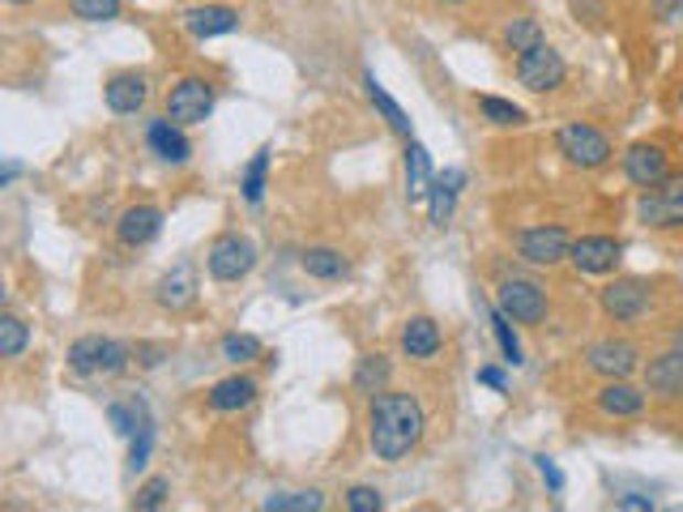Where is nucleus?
Here are the masks:
<instances>
[{"instance_id":"393cba45","label":"nucleus","mask_w":683,"mask_h":512,"mask_svg":"<svg viewBox=\"0 0 683 512\" xmlns=\"http://www.w3.org/2000/svg\"><path fill=\"white\" fill-rule=\"evenodd\" d=\"M363 86H367V98H372V107L385 116V125L397 132V137H410V120H406V111L393 103V95L376 82V73H363Z\"/></svg>"},{"instance_id":"79ce46f5","label":"nucleus","mask_w":683,"mask_h":512,"mask_svg":"<svg viewBox=\"0 0 683 512\" xmlns=\"http://www.w3.org/2000/svg\"><path fill=\"white\" fill-rule=\"evenodd\" d=\"M653 9L666 18V13H675V9H683V0H653Z\"/></svg>"},{"instance_id":"4468645a","label":"nucleus","mask_w":683,"mask_h":512,"mask_svg":"<svg viewBox=\"0 0 683 512\" xmlns=\"http://www.w3.org/2000/svg\"><path fill=\"white\" fill-rule=\"evenodd\" d=\"M150 98V82L141 73H116L103 82V103L116 111V116H137Z\"/></svg>"},{"instance_id":"39448f33","label":"nucleus","mask_w":683,"mask_h":512,"mask_svg":"<svg viewBox=\"0 0 683 512\" xmlns=\"http://www.w3.org/2000/svg\"><path fill=\"white\" fill-rule=\"evenodd\" d=\"M564 77H568V64H564V56L555 52L547 39H543L538 47H530V52H521L517 56V82L525 90H534V95H552V90H559Z\"/></svg>"},{"instance_id":"72a5a7b5","label":"nucleus","mask_w":683,"mask_h":512,"mask_svg":"<svg viewBox=\"0 0 683 512\" xmlns=\"http://www.w3.org/2000/svg\"><path fill=\"white\" fill-rule=\"evenodd\" d=\"M223 359L235 363V367H239V363H257L260 342L253 333H227V338H223Z\"/></svg>"},{"instance_id":"58836bf2","label":"nucleus","mask_w":683,"mask_h":512,"mask_svg":"<svg viewBox=\"0 0 683 512\" xmlns=\"http://www.w3.org/2000/svg\"><path fill=\"white\" fill-rule=\"evenodd\" d=\"M534 461H538V474H543V482H547L555 495H559V491H564V474H559V466H555L552 457H534Z\"/></svg>"},{"instance_id":"e433bc0d","label":"nucleus","mask_w":683,"mask_h":512,"mask_svg":"<svg viewBox=\"0 0 683 512\" xmlns=\"http://www.w3.org/2000/svg\"><path fill=\"white\" fill-rule=\"evenodd\" d=\"M167 491H171V482L167 479H150L141 491H137V500H132V509H141V512H154V509H163L167 504Z\"/></svg>"},{"instance_id":"2eb2a0df","label":"nucleus","mask_w":683,"mask_h":512,"mask_svg":"<svg viewBox=\"0 0 683 512\" xmlns=\"http://www.w3.org/2000/svg\"><path fill=\"white\" fill-rule=\"evenodd\" d=\"M159 231H163V210L159 205H132V210L120 214V223H116V239L125 248H146Z\"/></svg>"},{"instance_id":"f8f14e48","label":"nucleus","mask_w":683,"mask_h":512,"mask_svg":"<svg viewBox=\"0 0 683 512\" xmlns=\"http://www.w3.org/2000/svg\"><path fill=\"white\" fill-rule=\"evenodd\" d=\"M568 248H573V239H568L564 226H530V231L517 235V253L530 265H547L552 269L559 260H568Z\"/></svg>"},{"instance_id":"c9c22d12","label":"nucleus","mask_w":683,"mask_h":512,"mask_svg":"<svg viewBox=\"0 0 683 512\" xmlns=\"http://www.w3.org/2000/svg\"><path fill=\"white\" fill-rule=\"evenodd\" d=\"M68 9L82 22H116L120 18V0H68Z\"/></svg>"},{"instance_id":"0eeeda50","label":"nucleus","mask_w":683,"mask_h":512,"mask_svg":"<svg viewBox=\"0 0 683 512\" xmlns=\"http://www.w3.org/2000/svg\"><path fill=\"white\" fill-rule=\"evenodd\" d=\"M495 308L513 324H538L547 317V290L530 278H504L495 290Z\"/></svg>"},{"instance_id":"bb28decb","label":"nucleus","mask_w":683,"mask_h":512,"mask_svg":"<svg viewBox=\"0 0 683 512\" xmlns=\"http://www.w3.org/2000/svg\"><path fill=\"white\" fill-rule=\"evenodd\" d=\"M393 381V363L385 359V354H363L355 363V388L359 393H381V388H389Z\"/></svg>"},{"instance_id":"9d476101","label":"nucleus","mask_w":683,"mask_h":512,"mask_svg":"<svg viewBox=\"0 0 683 512\" xmlns=\"http://www.w3.org/2000/svg\"><path fill=\"white\" fill-rule=\"evenodd\" d=\"M586 367L607 376V381H628L637 367H641V351L623 338H607V342H594L586 351Z\"/></svg>"},{"instance_id":"f03ea898","label":"nucleus","mask_w":683,"mask_h":512,"mask_svg":"<svg viewBox=\"0 0 683 512\" xmlns=\"http://www.w3.org/2000/svg\"><path fill=\"white\" fill-rule=\"evenodd\" d=\"M555 150L564 154L568 167H581V171H598V167H607L611 154H616V146H611V137L602 132V128L594 125H564L555 132Z\"/></svg>"},{"instance_id":"20e7f679","label":"nucleus","mask_w":683,"mask_h":512,"mask_svg":"<svg viewBox=\"0 0 683 512\" xmlns=\"http://www.w3.org/2000/svg\"><path fill=\"white\" fill-rule=\"evenodd\" d=\"M637 218L645 226H653V231H675V226H683V171H671L662 184L641 189Z\"/></svg>"},{"instance_id":"4be33fe9","label":"nucleus","mask_w":683,"mask_h":512,"mask_svg":"<svg viewBox=\"0 0 683 512\" xmlns=\"http://www.w3.org/2000/svg\"><path fill=\"white\" fill-rule=\"evenodd\" d=\"M440 324L431 317H410L406 320V329H402V351L410 354V359H431V354L440 351Z\"/></svg>"},{"instance_id":"6ab92c4d","label":"nucleus","mask_w":683,"mask_h":512,"mask_svg":"<svg viewBox=\"0 0 683 512\" xmlns=\"http://www.w3.org/2000/svg\"><path fill=\"white\" fill-rule=\"evenodd\" d=\"M146 141H150V150H154V154H159L163 162H175V167H180V162L193 159V141L180 132V125H175L171 116L154 120V125H150V132H146Z\"/></svg>"},{"instance_id":"a878e982","label":"nucleus","mask_w":683,"mask_h":512,"mask_svg":"<svg viewBox=\"0 0 683 512\" xmlns=\"http://www.w3.org/2000/svg\"><path fill=\"white\" fill-rule=\"evenodd\" d=\"M431 159H427V150L419 146V141H410L406 146V196L410 201H419V196H427L431 192Z\"/></svg>"},{"instance_id":"f257e3e1","label":"nucleus","mask_w":683,"mask_h":512,"mask_svg":"<svg viewBox=\"0 0 683 512\" xmlns=\"http://www.w3.org/2000/svg\"><path fill=\"white\" fill-rule=\"evenodd\" d=\"M427 415L419 406L415 393H393V388H381L367 406V440H372V452L381 461H402L410 457L419 440H424Z\"/></svg>"},{"instance_id":"c85d7f7f","label":"nucleus","mask_w":683,"mask_h":512,"mask_svg":"<svg viewBox=\"0 0 683 512\" xmlns=\"http://www.w3.org/2000/svg\"><path fill=\"white\" fill-rule=\"evenodd\" d=\"M479 111H483V120L495 128H517L525 125V111H521L517 103H509V98H495V95H479Z\"/></svg>"},{"instance_id":"f704fd0d","label":"nucleus","mask_w":683,"mask_h":512,"mask_svg":"<svg viewBox=\"0 0 683 512\" xmlns=\"http://www.w3.org/2000/svg\"><path fill=\"white\" fill-rule=\"evenodd\" d=\"M491 333H495V342H500L504 359L517 367V363H521V342H517V333H513V320L504 317L500 308H491Z\"/></svg>"},{"instance_id":"dca6fc26","label":"nucleus","mask_w":683,"mask_h":512,"mask_svg":"<svg viewBox=\"0 0 683 512\" xmlns=\"http://www.w3.org/2000/svg\"><path fill=\"white\" fill-rule=\"evenodd\" d=\"M645 388H650L653 397H683V351H671L650 359V367H645Z\"/></svg>"},{"instance_id":"a18cd8bd","label":"nucleus","mask_w":683,"mask_h":512,"mask_svg":"<svg viewBox=\"0 0 683 512\" xmlns=\"http://www.w3.org/2000/svg\"><path fill=\"white\" fill-rule=\"evenodd\" d=\"M4 4H26V0H4Z\"/></svg>"},{"instance_id":"7c9ffc66","label":"nucleus","mask_w":683,"mask_h":512,"mask_svg":"<svg viewBox=\"0 0 683 512\" xmlns=\"http://www.w3.org/2000/svg\"><path fill=\"white\" fill-rule=\"evenodd\" d=\"M543 43V26L534 22V18H513L509 26H504V47L509 52H530V47H538Z\"/></svg>"},{"instance_id":"c756f323","label":"nucleus","mask_w":683,"mask_h":512,"mask_svg":"<svg viewBox=\"0 0 683 512\" xmlns=\"http://www.w3.org/2000/svg\"><path fill=\"white\" fill-rule=\"evenodd\" d=\"M26 342H31L26 320L4 312V317H0V359H18V354L26 351Z\"/></svg>"},{"instance_id":"c03bdc74","label":"nucleus","mask_w":683,"mask_h":512,"mask_svg":"<svg viewBox=\"0 0 683 512\" xmlns=\"http://www.w3.org/2000/svg\"><path fill=\"white\" fill-rule=\"evenodd\" d=\"M440 4H466V0H440Z\"/></svg>"},{"instance_id":"f3484780","label":"nucleus","mask_w":683,"mask_h":512,"mask_svg":"<svg viewBox=\"0 0 683 512\" xmlns=\"http://www.w3.org/2000/svg\"><path fill=\"white\" fill-rule=\"evenodd\" d=\"M184 26H189V34H196V39L231 34V31H239V9H231V4H196V9L184 13Z\"/></svg>"},{"instance_id":"1a4fd4ad","label":"nucleus","mask_w":683,"mask_h":512,"mask_svg":"<svg viewBox=\"0 0 683 512\" xmlns=\"http://www.w3.org/2000/svg\"><path fill=\"white\" fill-rule=\"evenodd\" d=\"M598 303L616 324H628V320H641L650 312V287L641 278H616L598 290Z\"/></svg>"},{"instance_id":"5701e85b","label":"nucleus","mask_w":683,"mask_h":512,"mask_svg":"<svg viewBox=\"0 0 683 512\" xmlns=\"http://www.w3.org/2000/svg\"><path fill=\"white\" fill-rule=\"evenodd\" d=\"M461 184H466V171H457V167L440 171V175L431 180V223L436 226H445L449 218H453V205H457Z\"/></svg>"},{"instance_id":"37998d69","label":"nucleus","mask_w":683,"mask_h":512,"mask_svg":"<svg viewBox=\"0 0 683 512\" xmlns=\"http://www.w3.org/2000/svg\"><path fill=\"white\" fill-rule=\"evenodd\" d=\"M671 346H675V351H683V324L675 329V333H671Z\"/></svg>"},{"instance_id":"2f4dec72","label":"nucleus","mask_w":683,"mask_h":512,"mask_svg":"<svg viewBox=\"0 0 683 512\" xmlns=\"http://www.w3.org/2000/svg\"><path fill=\"white\" fill-rule=\"evenodd\" d=\"M265 171H269V150H257L253 162L244 167V201L248 205H260V196H265Z\"/></svg>"},{"instance_id":"ddd939ff","label":"nucleus","mask_w":683,"mask_h":512,"mask_svg":"<svg viewBox=\"0 0 683 512\" xmlns=\"http://www.w3.org/2000/svg\"><path fill=\"white\" fill-rule=\"evenodd\" d=\"M623 175H628V184H637V189H653V184H662V180L671 175L666 150H662V146H653V141L632 146V150L623 154Z\"/></svg>"},{"instance_id":"7ed1b4c3","label":"nucleus","mask_w":683,"mask_h":512,"mask_svg":"<svg viewBox=\"0 0 683 512\" xmlns=\"http://www.w3.org/2000/svg\"><path fill=\"white\" fill-rule=\"evenodd\" d=\"M132 351L125 342H116V338H77L73 346H68V367L77 372V376H120L125 367H129Z\"/></svg>"},{"instance_id":"a19ab883","label":"nucleus","mask_w":683,"mask_h":512,"mask_svg":"<svg viewBox=\"0 0 683 512\" xmlns=\"http://www.w3.org/2000/svg\"><path fill=\"white\" fill-rule=\"evenodd\" d=\"M616 509L650 512V509H653V500H650V495H616Z\"/></svg>"},{"instance_id":"4c0bfd02","label":"nucleus","mask_w":683,"mask_h":512,"mask_svg":"<svg viewBox=\"0 0 683 512\" xmlns=\"http://www.w3.org/2000/svg\"><path fill=\"white\" fill-rule=\"evenodd\" d=\"M346 509L351 512H381L385 509V500H381V491H376V487H363V482H359V487L346 491Z\"/></svg>"},{"instance_id":"cd10ccee","label":"nucleus","mask_w":683,"mask_h":512,"mask_svg":"<svg viewBox=\"0 0 683 512\" xmlns=\"http://www.w3.org/2000/svg\"><path fill=\"white\" fill-rule=\"evenodd\" d=\"M265 512H321L326 509V495L321 491H274L265 495Z\"/></svg>"},{"instance_id":"aec40b11","label":"nucleus","mask_w":683,"mask_h":512,"mask_svg":"<svg viewBox=\"0 0 683 512\" xmlns=\"http://www.w3.org/2000/svg\"><path fill=\"white\" fill-rule=\"evenodd\" d=\"M154 299L163 303L167 312H184L196 303V269L193 265H175L171 274H163V282L154 290Z\"/></svg>"},{"instance_id":"423d86ee","label":"nucleus","mask_w":683,"mask_h":512,"mask_svg":"<svg viewBox=\"0 0 683 512\" xmlns=\"http://www.w3.org/2000/svg\"><path fill=\"white\" fill-rule=\"evenodd\" d=\"M210 111H214V82H205V77H180L167 90V116L180 128L205 125Z\"/></svg>"},{"instance_id":"a211bd4d","label":"nucleus","mask_w":683,"mask_h":512,"mask_svg":"<svg viewBox=\"0 0 683 512\" xmlns=\"http://www.w3.org/2000/svg\"><path fill=\"white\" fill-rule=\"evenodd\" d=\"M598 410L611 418H637L645 415V388L628 381H607L598 388Z\"/></svg>"},{"instance_id":"6e6552de","label":"nucleus","mask_w":683,"mask_h":512,"mask_svg":"<svg viewBox=\"0 0 683 512\" xmlns=\"http://www.w3.org/2000/svg\"><path fill=\"white\" fill-rule=\"evenodd\" d=\"M205 269L218 282H239L257 269V244L244 235H223V239H214V248L205 256Z\"/></svg>"},{"instance_id":"ea45409f","label":"nucleus","mask_w":683,"mask_h":512,"mask_svg":"<svg viewBox=\"0 0 683 512\" xmlns=\"http://www.w3.org/2000/svg\"><path fill=\"white\" fill-rule=\"evenodd\" d=\"M479 381L488 384V388H495V393H509V381H504L500 367H479Z\"/></svg>"},{"instance_id":"49530a36","label":"nucleus","mask_w":683,"mask_h":512,"mask_svg":"<svg viewBox=\"0 0 683 512\" xmlns=\"http://www.w3.org/2000/svg\"><path fill=\"white\" fill-rule=\"evenodd\" d=\"M680 107H683V90H680Z\"/></svg>"},{"instance_id":"9b49d317","label":"nucleus","mask_w":683,"mask_h":512,"mask_svg":"<svg viewBox=\"0 0 683 512\" xmlns=\"http://www.w3.org/2000/svg\"><path fill=\"white\" fill-rule=\"evenodd\" d=\"M568 260H573L581 274L602 278V274H616V265L623 260V244H619L616 235H581V239H573Z\"/></svg>"},{"instance_id":"412c9836","label":"nucleus","mask_w":683,"mask_h":512,"mask_svg":"<svg viewBox=\"0 0 683 512\" xmlns=\"http://www.w3.org/2000/svg\"><path fill=\"white\" fill-rule=\"evenodd\" d=\"M260 393V384L253 376H227V381H218L210 388V406L218 410V415H235V410H244V406H253Z\"/></svg>"},{"instance_id":"473e14b6","label":"nucleus","mask_w":683,"mask_h":512,"mask_svg":"<svg viewBox=\"0 0 683 512\" xmlns=\"http://www.w3.org/2000/svg\"><path fill=\"white\" fill-rule=\"evenodd\" d=\"M150 448H154V418H150V406H141V427H137V436H132V452H129L132 470H146Z\"/></svg>"},{"instance_id":"b1692460","label":"nucleus","mask_w":683,"mask_h":512,"mask_svg":"<svg viewBox=\"0 0 683 512\" xmlns=\"http://www.w3.org/2000/svg\"><path fill=\"white\" fill-rule=\"evenodd\" d=\"M299 265H303L308 278H321V282H338V278L351 274V260L338 253V248H308V253L299 256Z\"/></svg>"}]
</instances>
